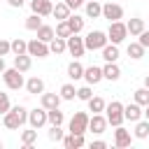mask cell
<instances>
[{
	"label": "cell",
	"instance_id": "cell-24",
	"mask_svg": "<svg viewBox=\"0 0 149 149\" xmlns=\"http://www.w3.org/2000/svg\"><path fill=\"white\" fill-rule=\"evenodd\" d=\"M86 102H88V109H91L93 114H100V112H105V105H107V102H105L100 95H91Z\"/></svg>",
	"mask_w": 149,
	"mask_h": 149
},
{
	"label": "cell",
	"instance_id": "cell-13",
	"mask_svg": "<svg viewBox=\"0 0 149 149\" xmlns=\"http://www.w3.org/2000/svg\"><path fill=\"white\" fill-rule=\"evenodd\" d=\"M30 9L40 16H49L54 9V2L51 0H30Z\"/></svg>",
	"mask_w": 149,
	"mask_h": 149
},
{
	"label": "cell",
	"instance_id": "cell-5",
	"mask_svg": "<svg viewBox=\"0 0 149 149\" xmlns=\"http://www.w3.org/2000/svg\"><path fill=\"white\" fill-rule=\"evenodd\" d=\"M2 79H5V84H7V88H12V91H19L21 86H26V81H23V74H21V70H16V68H5V72H2Z\"/></svg>",
	"mask_w": 149,
	"mask_h": 149
},
{
	"label": "cell",
	"instance_id": "cell-44",
	"mask_svg": "<svg viewBox=\"0 0 149 149\" xmlns=\"http://www.w3.org/2000/svg\"><path fill=\"white\" fill-rule=\"evenodd\" d=\"M107 147V142H102V140H95V142H91V149H105Z\"/></svg>",
	"mask_w": 149,
	"mask_h": 149
},
{
	"label": "cell",
	"instance_id": "cell-23",
	"mask_svg": "<svg viewBox=\"0 0 149 149\" xmlns=\"http://www.w3.org/2000/svg\"><path fill=\"white\" fill-rule=\"evenodd\" d=\"M68 77H70V79H81V77H84V65H81L77 58L68 65Z\"/></svg>",
	"mask_w": 149,
	"mask_h": 149
},
{
	"label": "cell",
	"instance_id": "cell-8",
	"mask_svg": "<svg viewBox=\"0 0 149 149\" xmlns=\"http://www.w3.org/2000/svg\"><path fill=\"white\" fill-rule=\"evenodd\" d=\"M102 19L107 21H121L123 19V7L116 2H105L102 5Z\"/></svg>",
	"mask_w": 149,
	"mask_h": 149
},
{
	"label": "cell",
	"instance_id": "cell-37",
	"mask_svg": "<svg viewBox=\"0 0 149 149\" xmlns=\"http://www.w3.org/2000/svg\"><path fill=\"white\" fill-rule=\"evenodd\" d=\"M54 33H56V37H68V35H72V30H70L68 21H58V23H56V28H54Z\"/></svg>",
	"mask_w": 149,
	"mask_h": 149
},
{
	"label": "cell",
	"instance_id": "cell-36",
	"mask_svg": "<svg viewBox=\"0 0 149 149\" xmlns=\"http://www.w3.org/2000/svg\"><path fill=\"white\" fill-rule=\"evenodd\" d=\"M40 26H42V16L33 12V14H30V16L26 19V28H28V30H37Z\"/></svg>",
	"mask_w": 149,
	"mask_h": 149
},
{
	"label": "cell",
	"instance_id": "cell-1",
	"mask_svg": "<svg viewBox=\"0 0 149 149\" xmlns=\"http://www.w3.org/2000/svg\"><path fill=\"white\" fill-rule=\"evenodd\" d=\"M26 121H28V109H26L23 105L9 107V112H5V114H2V123H5V128H9V130L21 128Z\"/></svg>",
	"mask_w": 149,
	"mask_h": 149
},
{
	"label": "cell",
	"instance_id": "cell-43",
	"mask_svg": "<svg viewBox=\"0 0 149 149\" xmlns=\"http://www.w3.org/2000/svg\"><path fill=\"white\" fill-rule=\"evenodd\" d=\"M63 2H65V5L70 7V9H77V7H81V5L86 2V0H63Z\"/></svg>",
	"mask_w": 149,
	"mask_h": 149
},
{
	"label": "cell",
	"instance_id": "cell-27",
	"mask_svg": "<svg viewBox=\"0 0 149 149\" xmlns=\"http://www.w3.org/2000/svg\"><path fill=\"white\" fill-rule=\"evenodd\" d=\"M47 121H49L51 126H61V123L65 121V116H63V112H61L58 107H54V109H47Z\"/></svg>",
	"mask_w": 149,
	"mask_h": 149
},
{
	"label": "cell",
	"instance_id": "cell-10",
	"mask_svg": "<svg viewBox=\"0 0 149 149\" xmlns=\"http://www.w3.org/2000/svg\"><path fill=\"white\" fill-rule=\"evenodd\" d=\"M28 123H30V128H42L44 123H49L47 121V109L44 107H35L33 112H28Z\"/></svg>",
	"mask_w": 149,
	"mask_h": 149
},
{
	"label": "cell",
	"instance_id": "cell-25",
	"mask_svg": "<svg viewBox=\"0 0 149 149\" xmlns=\"http://www.w3.org/2000/svg\"><path fill=\"white\" fill-rule=\"evenodd\" d=\"M51 14H54L58 21H65V19L70 16V7H68L65 2H56V5H54V9H51Z\"/></svg>",
	"mask_w": 149,
	"mask_h": 149
},
{
	"label": "cell",
	"instance_id": "cell-47",
	"mask_svg": "<svg viewBox=\"0 0 149 149\" xmlns=\"http://www.w3.org/2000/svg\"><path fill=\"white\" fill-rule=\"evenodd\" d=\"M0 72H5V58L0 56Z\"/></svg>",
	"mask_w": 149,
	"mask_h": 149
},
{
	"label": "cell",
	"instance_id": "cell-29",
	"mask_svg": "<svg viewBox=\"0 0 149 149\" xmlns=\"http://www.w3.org/2000/svg\"><path fill=\"white\" fill-rule=\"evenodd\" d=\"M65 21H68V26H70V30H72V33H81V30H84V19H81V16L70 14Z\"/></svg>",
	"mask_w": 149,
	"mask_h": 149
},
{
	"label": "cell",
	"instance_id": "cell-6",
	"mask_svg": "<svg viewBox=\"0 0 149 149\" xmlns=\"http://www.w3.org/2000/svg\"><path fill=\"white\" fill-rule=\"evenodd\" d=\"M65 44H68V51L74 56V58H81L86 47H84V37H79V33H72L65 37Z\"/></svg>",
	"mask_w": 149,
	"mask_h": 149
},
{
	"label": "cell",
	"instance_id": "cell-48",
	"mask_svg": "<svg viewBox=\"0 0 149 149\" xmlns=\"http://www.w3.org/2000/svg\"><path fill=\"white\" fill-rule=\"evenodd\" d=\"M142 114H144V119H147V121H149V105H147V109H144V112H142Z\"/></svg>",
	"mask_w": 149,
	"mask_h": 149
},
{
	"label": "cell",
	"instance_id": "cell-14",
	"mask_svg": "<svg viewBox=\"0 0 149 149\" xmlns=\"http://www.w3.org/2000/svg\"><path fill=\"white\" fill-rule=\"evenodd\" d=\"M123 119L126 121H140L142 119V109H140V105L137 102H130V105H123Z\"/></svg>",
	"mask_w": 149,
	"mask_h": 149
},
{
	"label": "cell",
	"instance_id": "cell-4",
	"mask_svg": "<svg viewBox=\"0 0 149 149\" xmlns=\"http://www.w3.org/2000/svg\"><path fill=\"white\" fill-rule=\"evenodd\" d=\"M107 42H109V40H107V33H102V30H91V33L84 37V47H86V49H91V51L102 49Z\"/></svg>",
	"mask_w": 149,
	"mask_h": 149
},
{
	"label": "cell",
	"instance_id": "cell-22",
	"mask_svg": "<svg viewBox=\"0 0 149 149\" xmlns=\"http://www.w3.org/2000/svg\"><path fill=\"white\" fill-rule=\"evenodd\" d=\"M35 33H37V40H42V42H47V44H49V42H51V40L56 37L54 28H51V26H44V23H42V26H40V28L35 30Z\"/></svg>",
	"mask_w": 149,
	"mask_h": 149
},
{
	"label": "cell",
	"instance_id": "cell-35",
	"mask_svg": "<svg viewBox=\"0 0 149 149\" xmlns=\"http://www.w3.org/2000/svg\"><path fill=\"white\" fill-rule=\"evenodd\" d=\"M58 95H61V100H74V98H77V88H74L72 84H63Z\"/></svg>",
	"mask_w": 149,
	"mask_h": 149
},
{
	"label": "cell",
	"instance_id": "cell-30",
	"mask_svg": "<svg viewBox=\"0 0 149 149\" xmlns=\"http://www.w3.org/2000/svg\"><path fill=\"white\" fill-rule=\"evenodd\" d=\"M135 137L137 140H147L149 137V121H135Z\"/></svg>",
	"mask_w": 149,
	"mask_h": 149
},
{
	"label": "cell",
	"instance_id": "cell-15",
	"mask_svg": "<svg viewBox=\"0 0 149 149\" xmlns=\"http://www.w3.org/2000/svg\"><path fill=\"white\" fill-rule=\"evenodd\" d=\"M84 79H86V84H98L102 79V68H98V65L84 68Z\"/></svg>",
	"mask_w": 149,
	"mask_h": 149
},
{
	"label": "cell",
	"instance_id": "cell-42",
	"mask_svg": "<svg viewBox=\"0 0 149 149\" xmlns=\"http://www.w3.org/2000/svg\"><path fill=\"white\" fill-rule=\"evenodd\" d=\"M9 51H12V44L7 40H0V56H7Z\"/></svg>",
	"mask_w": 149,
	"mask_h": 149
},
{
	"label": "cell",
	"instance_id": "cell-46",
	"mask_svg": "<svg viewBox=\"0 0 149 149\" xmlns=\"http://www.w3.org/2000/svg\"><path fill=\"white\" fill-rule=\"evenodd\" d=\"M7 2H9V7H19V9L23 7V0H7Z\"/></svg>",
	"mask_w": 149,
	"mask_h": 149
},
{
	"label": "cell",
	"instance_id": "cell-45",
	"mask_svg": "<svg viewBox=\"0 0 149 149\" xmlns=\"http://www.w3.org/2000/svg\"><path fill=\"white\" fill-rule=\"evenodd\" d=\"M74 135V133H72ZM77 147H84V135H74V149Z\"/></svg>",
	"mask_w": 149,
	"mask_h": 149
},
{
	"label": "cell",
	"instance_id": "cell-50",
	"mask_svg": "<svg viewBox=\"0 0 149 149\" xmlns=\"http://www.w3.org/2000/svg\"><path fill=\"white\" fill-rule=\"evenodd\" d=\"M0 149H2V140H0Z\"/></svg>",
	"mask_w": 149,
	"mask_h": 149
},
{
	"label": "cell",
	"instance_id": "cell-19",
	"mask_svg": "<svg viewBox=\"0 0 149 149\" xmlns=\"http://www.w3.org/2000/svg\"><path fill=\"white\" fill-rule=\"evenodd\" d=\"M100 51H102V58H105L107 63H116V58H119V47H116V44H109V42H107Z\"/></svg>",
	"mask_w": 149,
	"mask_h": 149
},
{
	"label": "cell",
	"instance_id": "cell-17",
	"mask_svg": "<svg viewBox=\"0 0 149 149\" xmlns=\"http://www.w3.org/2000/svg\"><path fill=\"white\" fill-rule=\"evenodd\" d=\"M30 65H33L30 54H19V56H14V68H16V70L28 72V70H30Z\"/></svg>",
	"mask_w": 149,
	"mask_h": 149
},
{
	"label": "cell",
	"instance_id": "cell-3",
	"mask_svg": "<svg viewBox=\"0 0 149 149\" xmlns=\"http://www.w3.org/2000/svg\"><path fill=\"white\" fill-rule=\"evenodd\" d=\"M126 37H128V28H126V23H121V21H109L107 40H109L112 44H121Z\"/></svg>",
	"mask_w": 149,
	"mask_h": 149
},
{
	"label": "cell",
	"instance_id": "cell-49",
	"mask_svg": "<svg viewBox=\"0 0 149 149\" xmlns=\"http://www.w3.org/2000/svg\"><path fill=\"white\" fill-rule=\"evenodd\" d=\"M144 86H147V88H149V74H147V77H144Z\"/></svg>",
	"mask_w": 149,
	"mask_h": 149
},
{
	"label": "cell",
	"instance_id": "cell-31",
	"mask_svg": "<svg viewBox=\"0 0 149 149\" xmlns=\"http://www.w3.org/2000/svg\"><path fill=\"white\" fill-rule=\"evenodd\" d=\"M133 98H135V102H137L140 107H147V105H149V88H147V86L137 88V91L133 93Z\"/></svg>",
	"mask_w": 149,
	"mask_h": 149
},
{
	"label": "cell",
	"instance_id": "cell-2",
	"mask_svg": "<svg viewBox=\"0 0 149 149\" xmlns=\"http://www.w3.org/2000/svg\"><path fill=\"white\" fill-rule=\"evenodd\" d=\"M105 119H107V123L109 126H121L126 119H123V105L119 102V100H112V102H107L105 105Z\"/></svg>",
	"mask_w": 149,
	"mask_h": 149
},
{
	"label": "cell",
	"instance_id": "cell-21",
	"mask_svg": "<svg viewBox=\"0 0 149 149\" xmlns=\"http://www.w3.org/2000/svg\"><path fill=\"white\" fill-rule=\"evenodd\" d=\"M61 105V95L58 93H42V107L44 109H54Z\"/></svg>",
	"mask_w": 149,
	"mask_h": 149
},
{
	"label": "cell",
	"instance_id": "cell-9",
	"mask_svg": "<svg viewBox=\"0 0 149 149\" xmlns=\"http://www.w3.org/2000/svg\"><path fill=\"white\" fill-rule=\"evenodd\" d=\"M28 54H30V56H37V58H47L51 51H49V44H47V42H42V40L35 37V40L28 42Z\"/></svg>",
	"mask_w": 149,
	"mask_h": 149
},
{
	"label": "cell",
	"instance_id": "cell-41",
	"mask_svg": "<svg viewBox=\"0 0 149 149\" xmlns=\"http://www.w3.org/2000/svg\"><path fill=\"white\" fill-rule=\"evenodd\" d=\"M137 37H140L137 42H140V44H142L144 49H149V30H142V33H140Z\"/></svg>",
	"mask_w": 149,
	"mask_h": 149
},
{
	"label": "cell",
	"instance_id": "cell-33",
	"mask_svg": "<svg viewBox=\"0 0 149 149\" xmlns=\"http://www.w3.org/2000/svg\"><path fill=\"white\" fill-rule=\"evenodd\" d=\"M128 56H130L133 61H140V58L144 56V47H142L140 42H130V44H128Z\"/></svg>",
	"mask_w": 149,
	"mask_h": 149
},
{
	"label": "cell",
	"instance_id": "cell-39",
	"mask_svg": "<svg viewBox=\"0 0 149 149\" xmlns=\"http://www.w3.org/2000/svg\"><path fill=\"white\" fill-rule=\"evenodd\" d=\"M9 107H12V105H9V95L0 91V114H5V112H9Z\"/></svg>",
	"mask_w": 149,
	"mask_h": 149
},
{
	"label": "cell",
	"instance_id": "cell-34",
	"mask_svg": "<svg viewBox=\"0 0 149 149\" xmlns=\"http://www.w3.org/2000/svg\"><path fill=\"white\" fill-rule=\"evenodd\" d=\"M9 44H12V54H14V56H19V54H28V42H26V40L16 37V40L9 42Z\"/></svg>",
	"mask_w": 149,
	"mask_h": 149
},
{
	"label": "cell",
	"instance_id": "cell-26",
	"mask_svg": "<svg viewBox=\"0 0 149 149\" xmlns=\"http://www.w3.org/2000/svg\"><path fill=\"white\" fill-rule=\"evenodd\" d=\"M126 28H128V35H140V33L144 30V21L137 19V16H133V19L126 23Z\"/></svg>",
	"mask_w": 149,
	"mask_h": 149
},
{
	"label": "cell",
	"instance_id": "cell-18",
	"mask_svg": "<svg viewBox=\"0 0 149 149\" xmlns=\"http://www.w3.org/2000/svg\"><path fill=\"white\" fill-rule=\"evenodd\" d=\"M86 16L88 19H100L102 16V5L98 0H86Z\"/></svg>",
	"mask_w": 149,
	"mask_h": 149
},
{
	"label": "cell",
	"instance_id": "cell-40",
	"mask_svg": "<svg viewBox=\"0 0 149 149\" xmlns=\"http://www.w3.org/2000/svg\"><path fill=\"white\" fill-rule=\"evenodd\" d=\"M91 95H93L91 86H81V88H77V98H79V100H88Z\"/></svg>",
	"mask_w": 149,
	"mask_h": 149
},
{
	"label": "cell",
	"instance_id": "cell-38",
	"mask_svg": "<svg viewBox=\"0 0 149 149\" xmlns=\"http://www.w3.org/2000/svg\"><path fill=\"white\" fill-rule=\"evenodd\" d=\"M49 140H51V142H61V140H63V130H61V126H51V130H49Z\"/></svg>",
	"mask_w": 149,
	"mask_h": 149
},
{
	"label": "cell",
	"instance_id": "cell-7",
	"mask_svg": "<svg viewBox=\"0 0 149 149\" xmlns=\"http://www.w3.org/2000/svg\"><path fill=\"white\" fill-rule=\"evenodd\" d=\"M86 130H88V114L86 112H74V116L70 119V133L84 135Z\"/></svg>",
	"mask_w": 149,
	"mask_h": 149
},
{
	"label": "cell",
	"instance_id": "cell-12",
	"mask_svg": "<svg viewBox=\"0 0 149 149\" xmlns=\"http://www.w3.org/2000/svg\"><path fill=\"white\" fill-rule=\"evenodd\" d=\"M114 147H119V149L130 147V130H126V128L116 126V130H114Z\"/></svg>",
	"mask_w": 149,
	"mask_h": 149
},
{
	"label": "cell",
	"instance_id": "cell-28",
	"mask_svg": "<svg viewBox=\"0 0 149 149\" xmlns=\"http://www.w3.org/2000/svg\"><path fill=\"white\" fill-rule=\"evenodd\" d=\"M35 142H37V128L21 130V144H23V147H33Z\"/></svg>",
	"mask_w": 149,
	"mask_h": 149
},
{
	"label": "cell",
	"instance_id": "cell-32",
	"mask_svg": "<svg viewBox=\"0 0 149 149\" xmlns=\"http://www.w3.org/2000/svg\"><path fill=\"white\" fill-rule=\"evenodd\" d=\"M65 49H68L65 37H54V40L49 42V51H51V54H63Z\"/></svg>",
	"mask_w": 149,
	"mask_h": 149
},
{
	"label": "cell",
	"instance_id": "cell-16",
	"mask_svg": "<svg viewBox=\"0 0 149 149\" xmlns=\"http://www.w3.org/2000/svg\"><path fill=\"white\" fill-rule=\"evenodd\" d=\"M26 91H28L30 95H37V93L42 95V93H44V81H42L40 77H30V79L26 81Z\"/></svg>",
	"mask_w": 149,
	"mask_h": 149
},
{
	"label": "cell",
	"instance_id": "cell-11",
	"mask_svg": "<svg viewBox=\"0 0 149 149\" xmlns=\"http://www.w3.org/2000/svg\"><path fill=\"white\" fill-rule=\"evenodd\" d=\"M107 119L102 116V112L100 114H93V116H88V130L93 133V135H100V133H105L107 130Z\"/></svg>",
	"mask_w": 149,
	"mask_h": 149
},
{
	"label": "cell",
	"instance_id": "cell-20",
	"mask_svg": "<svg viewBox=\"0 0 149 149\" xmlns=\"http://www.w3.org/2000/svg\"><path fill=\"white\" fill-rule=\"evenodd\" d=\"M119 77H121V70H119V65H116V63H107V65L102 68V79L116 81Z\"/></svg>",
	"mask_w": 149,
	"mask_h": 149
}]
</instances>
